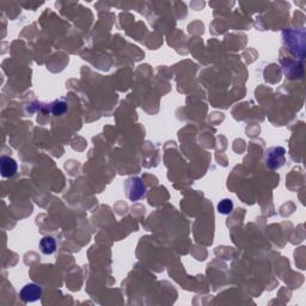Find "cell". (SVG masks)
<instances>
[{
    "mask_svg": "<svg viewBox=\"0 0 306 306\" xmlns=\"http://www.w3.org/2000/svg\"><path fill=\"white\" fill-rule=\"evenodd\" d=\"M41 296H42V288L39 285H36V283H28L20 292L21 300L25 302V304L40 300Z\"/></svg>",
    "mask_w": 306,
    "mask_h": 306,
    "instance_id": "cell-3",
    "label": "cell"
},
{
    "mask_svg": "<svg viewBox=\"0 0 306 306\" xmlns=\"http://www.w3.org/2000/svg\"><path fill=\"white\" fill-rule=\"evenodd\" d=\"M125 191L128 200L134 202V201L140 200L141 197L145 196L146 187H145L143 179L137 177V176H133V177H129L125 181Z\"/></svg>",
    "mask_w": 306,
    "mask_h": 306,
    "instance_id": "cell-1",
    "label": "cell"
},
{
    "mask_svg": "<svg viewBox=\"0 0 306 306\" xmlns=\"http://www.w3.org/2000/svg\"><path fill=\"white\" fill-rule=\"evenodd\" d=\"M232 211H233V202L232 200H230V198H224V200H222L219 203H218V212L220 214L227 216V214H231Z\"/></svg>",
    "mask_w": 306,
    "mask_h": 306,
    "instance_id": "cell-7",
    "label": "cell"
},
{
    "mask_svg": "<svg viewBox=\"0 0 306 306\" xmlns=\"http://www.w3.org/2000/svg\"><path fill=\"white\" fill-rule=\"evenodd\" d=\"M40 250L45 255H52L56 250V241L53 237L46 236L40 241Z\"/></svg>",
    "mask_w": 306,
    "mask_h": 306,
    "instance_id": "cell-5",
    "label": "cell"
},
{
    "mask_svg": "<svg viewBox=\"0 0 306 306\" xmlns=\"http://www.w3.org/2000/svg\"><path fill=\"white\" fill-rule=\"evenodd\" d=\"M67 108V102H66L65 99L54 100V102L50 104V112L54 114L55 116H60L62 115V114H65Z\"/></svg>",
    "mask_w": 306,
    "mask_h": 306,
    "instance_id": "cell-6",
    "label": "cell"
},
{
    "mask_svg": "<svg viewBox=\"0 0 306 306\" xmlns=\"http://www.w3.org/2000/svg\"><path fill=\"white\" fill-rule=\"evenodd\" d=\"M286 150L281 146L269 147L264 151V163L269 169L276 170L282 168L286 163Z\"/></svg>",
    "mask_w": 306,
    "mask_h": 306,
    "instance_id": "cell-2",
    "label": "cell"
},
{
    "mask_svg": "<svg viewBox=\"0 0 306 306\" xmlns=\"http://www.w3.org/2000/svg\"><path fill=\"white\" fill-rule=\"evenodd\" d=\"M0 172L4 178L12 177L17 172V163L9 156H2L0 158Z\"/></svg>",
    "mask_w": 306,
    "mask_h": 306,
    "instance_id": "cell-4",
    "label": "cell"
}]
</instances>
